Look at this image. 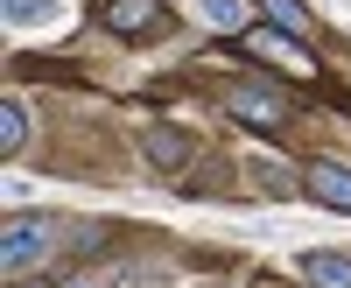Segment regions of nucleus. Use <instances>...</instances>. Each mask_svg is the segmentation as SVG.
I'll use <instances>...</instances> for the list:
<instances>
[{"mask_svg": "<svg viewBox=\"0 0 351 288\" xmlns=\"http://www.w3.org/2000/svg\"><path fill=\"white\" fill-rule=\"evenodd\" d=\"M141 148H148V162H155V169H183L190 141L176 134V127H148V134H141Z\"/></svg>", "mask_w": 351, "mask_h": 288, "instance_id": "nucleus-6", "label": "nucleus"}, {"mask_svg": "<svg viewBox=\"0 0 351 288\" xmlns=\"http://www.w3.org/2000/svg\"><path fill=\"white\" fill-rule=\"evenodd\" d=\"M21 141H28V112H21V99H8L0 106V155H21Z\"/></svg>", "mask_w": 351, "mask_h": 288, "instance_id": "nucleus-8", "label": "nucleus"}, {"mask_svg": "<svg viewBox=\"0 0 351 288\" xmlns=\"http://www.w3.org/2000/svg\"><path fill=\"white\" fill-rule=\"evenodd\" d=\"M49 246H56V225H49V218H14L8 232H0V274H8V281L28 274Z\"/></svg>", "mask_w": 351, "mask_h": 288, "instance_id": "nucleus-1", "label": "nucleus"}, {"mask_svg": "<svg viewBox=\"0 0 351 288\" xmlns=\"http://www.w3.org/2000/svg\"><path fill=\"white\" fill-rule=\"evenodd\" d=\"M106 28L112 36H155L162 28V0H106Z\"/></svg>", "mask_w": 351, "mask_h": 288, "instance_id": "nucleus-4", "label": "nucleus"}, {"mask_svg": "<svg viewBox=\"0 0 351 288\" xmlns=\"http://www.w3.org/2000/svg\"><path fill=\"white\" fill-rule=\"evenodd\" d=\"M246 56H260V64H274V71H295V77H316V64L302 56V43L288 36V28H246Z\"/></svg>", "mask_w": 351, "mask_h": 288, "instance_id": "nucleus-3", "label": "nucleus"}, {"mask_svg": "<svg viewBox=\"0 0 351 288\" xmlns=\"http://www.w3.org/2000/svg\"><path fill=\"white\" fill-rule=\"evenodd\" d=\"M302 274H309L316 288H351V253H309Z\"/></svg>", "mask_w": 351, "mask_h": 288, "instance_id": "nucleus-7", "label": "nucleus"}, {"mask_svg": "<svg viewBox=\"0 0 351 288\" xmlns=\"http://www.w3.org/2000/svg\"><path fill=\"white\" fill-rule=\"evenodd\" d=\"M225 112H232V120H246V127H260V134H281V127H288V99L274 92V84H232V92H225Z\"/></svg>", "mask_w": 351, "mask_h": 288, "instance_id": "nucleus-2", "label": "nucleus"}, {"mask_svg": "<svg viewBox=\"0 0 351 288\" xmlns=\"http://www.w3.org/2000/svg\"><path fill=\"white\" fill-rule=\"evenodd\" d=\"M8 14H14V21H36V14H43V0H8Z\"/></svg>", "mask_w": 351, "mask_h": 288, "instance_id": "nucleus-11", "label": "nucleus"}, {"mask_svg": "<svg viewBox=\"0 0 351 288\" xmlns=\"http://www.w3.org/2000/svg\"><path fill=\"white\" fill-rule=\"evenodd\" d=\"M267 21L288 28V36H309V8H302V0H267Z\"/></svg>", "mask_w": 351, "mask_h": 288, "instance_id": "nucleus-9", "label": "nucleus"}, {"mask_svg": "<svg viewBox=\"0 0 351 288\" xmlns=\"http://www.w3.org/2000/svg\"><path fill=\"white\" fill-rule=\"evenodd\" d=\"M302 183H309V197H316V204H330V211H351V169H337V162H316Z\"/></svg>", "mask_w": 351, "mask_h": 288, "instance_id": "nucleus-5", "label": "nucleus"}, {"mask_svg": "<svg viewBox=\"0 0 351 288\" xmlns=\"http://www.w3.org/2000/svg\"><path fill=\"white\" fill-rule=\"evenodd\" d=\"M211 28H246V0H197Z\"/></svg>", "mask_w": 351, "mask_h": 288, "instance_id": "nucleus-10", "label": "nucleus"}]
</instances>
